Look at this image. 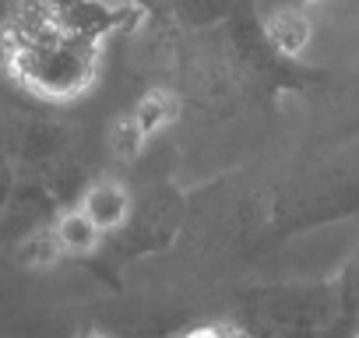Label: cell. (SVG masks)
I'll return each mask as SVG.
<instances>
[{"mask_svg": "<svg viewBox=\"0 0 359 338\" xmlns=\"http://www.w3.org/2000/svg\"><path fill=\"white\" fill-rule=\"evenodd\" d=\"M81 208L88 212V219L106 233H116L127 226L130 219V194L120 180H95L85 194H81Z\"/></svg>", "mask_w": 359, "mask_h": 338, "instance_id": "6da1fadb", "label": "cell"}, {"mask_svg": "<svg viewBox=\"0 0 359 338\" xmlns=\"http://www.w3.org/2000/svg\"><path fill=\"white\" fill-rule=\"evenodd\" d=\"M310 39H313V22L310 15L292 4V8H282L268 18V43L275 46V53L282 57H303L310 50Z\"/></svg>", "mask_w": 359, "mask_h": 338, "instance_id": "7a4b0ae2", "label": "cell"}, {"mask_svg": "<svg viewBox=\"0 0 359 338\" xmlns=\"http://www.w3.org/2000/svg\"><path fill=\"white\" fill-rule=\"evenodd\" d=\"M53 236L64 250V257H85L99 247L102 240V229L88 219V212L78 205V208H67L57 222H53Z\"/></svg>", "mask_w": 359, "mask_h": 338, "instance_id": "3957f363", "label": "cell"}, {"mask_svg": "<svg viewBox=\"0 0 359 338\" xmlns=\"http://www.w3.org/2000/svg\"><path fill=\"white\" fill-rule=\"evenodd\" d=\"M130 116H134L137 130L144 134V141H151L158 130H165L169 123H176V116H180V99H176L169 88H151V92L141 95V102L130 109Z\"/></svg>", "mask_w": 359, "mask_h": 338, "instance_id": "277c9868", "label": "cell"}, {"mask_svg": "<svg viewBox=\"0 0 359 338\" xmlns=\"http://www.w3.org/2000/svg\"><path fill=\"white\" fill-rule=\"evenodd\" d=\"M148 141H144V134L137 130V123H134V116L130 113H123L116 123H113V151L120 155V158H137L141 155V148H144Z\"/></svg>", "mask_w": 359, "mask_h": 338, "instance_id": "5b68a950", "label": "cell"}, {"mask_svg": "<svg viewBox=\"0 0 359 338\" xmlns=\"http://www.w3.org/2000/svg\"><path fill=\"white\" fill-rule=\"evenodd\" d=\"M60 257H64V250H60V243L53 236V226L43 229V233H36V236H29V243H25V261L29 264L46 268V264H57Z\"/></svg>", "mask_w": 359, "mask_h": 338, "instance_id": "8992f818", "label": "cell"}, {"mask_svg": "<svg viewBox=\"0 0 359 338\" xmlns=\"http://www.w3.org/2000/svg\"><path fill=\"white\" fill-rule=\"evenodd\" d=\"M187 338H250L240 324H229V320H215V324H201V327H191Z\"/></svg>", "mask_w": 359, "mask_h": 338, "instance_id": "52a82bcc", "label": "cell"}, {"mask_svg": "<svg viewBox=\"0 0 359 338\" xmlns=\"http://www.w3.org/2000/svg\"><path fill=\"white\" fill-rule=\"evenodd\" d=\"M78 338H109V334H102V331H85V334H78Z\"/></svg>", "mask_w": 359, "mask_h": 338, "instance_id": "ba28073f", "label": "cell"}, {"mask_svg": "<svg viewBox=\"0 0 359 338\" xmlns=\"http://www.w3.org/2000/svg\"><path fill=\"white\" fill-rule=\"evenodd\" d=\"M292 4H299V8H306V4H320V0H292Z\"/></svg>", "mask_w": 359, "mask_h": 338, "instance_id": "9c48e42d", "label": "cell"}, {"mask_svg": "<svg viewBox=\"0 0 359 338\" xmlns=\"http://www.w3.org/2000/svg\"><path fill=\"white\" fill-rule=\"evenodd\" d=\"M172 338H187V334H172Z\"/></svg>", "mask_w": 359, "mask_h": 338, "instance_id": "30bf717a", "label": "cell"}, {"mask_svg": "<svg viewBox=\"0 0 359 338\" xmlns=\"http://www.w3.org/2000/svg\"><path fill=\"white\" fill-rule=\"evenodd\" d=\"M355 338H359V334H355Z\"/></svg>", "mask_w": 359, "mask_h": 338, "instance_id": "8fae6325", "label": "cell"}]
</instances>
